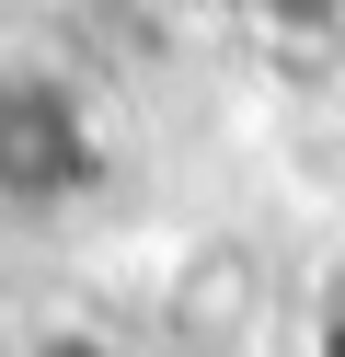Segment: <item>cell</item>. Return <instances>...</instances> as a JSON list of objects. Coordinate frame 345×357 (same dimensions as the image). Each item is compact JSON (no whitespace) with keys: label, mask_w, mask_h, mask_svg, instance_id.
<instances>
[{"label":"cell","mask_w":345,"mask_h":357,"mask_svg":"<svg viewBox=\"0 0 345 357\" xmlns=\"http://www.w3.org/2000/svg\"><path fill=\"white\" fill-rule=\"evenodd\" d=\"M104 173H115V139L92 116V93L12 58L0 70V219H69L104 196Z\"/></svg>","instance_id":"obj_1"},{"label":"cell","mask_w":345,"mask_h":357,"mask_svg":"<svg viewBox=\"0 0 345 357\" xmlns=\"http://www.w3.org/2000/svg\"><path fill=\"white\" fill-rule=\"evenodd\" d=\"M265 35H345V0H242Z\"/></svg>","instance_id":"obj_2"},{"label":"cell","mask_w":345,"mask_h":357,"mask_svg":"<svg viewBox=\"0 0 345 357\" xmlns=\"http://www.w3.org/2000/svg\"><path fill=\"white\" fill-rule=\"evenodd\" d=\"M12 357H127V346H115V334H92V323H35Z\"/></svg>","instance_id":"obj_3"}]
</instances>
